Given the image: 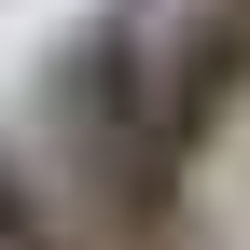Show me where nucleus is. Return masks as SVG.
<instances>
[{"mask_svg": "<svg viewBox=\"0 0 250 250\" xmlns=\"http://www.w3.org/2000/svg\"><path fill=\"white\" fill-rule=\"evenodd\" d=\"M42 181L70 195V223L98 250H181L195 223V167L208 153L167 125V83H153V42H139V0L98 28H70L42 70Z\"/></svg>", "mask_w": 250, "mask_h": 250, "instance_id": "f257e3e1", "label": "nucleus"}, {"mask_svg": "<svg viewBox=\"0 0 250 250\" xmlns=\"http://www.w3.org/2000/svg\"><path fill=\"white\" fill-rule=\"evenodd\" d=\"M0 250H98V236L70 223V195L42 181V153H28V139H0Z\"/></svg>", "mask_w": 250, "mask_h": 250, "instance_id": "f03ea898", "label": "nucleus"}]
</instances>
